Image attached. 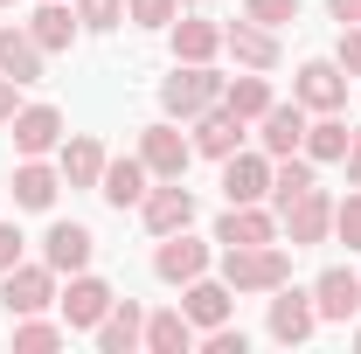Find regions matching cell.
I'll return each instance as SVG.
<instances>
[{
	"instance_id": "obj_13",
	"label": "cell",
	"mask_w": 361,
	"mask_h": 354,
	"mask_svg": "<svg viewBox=\"0 0 361 354\" xmlns=\"http://www.w3.org/2000/svg\"><path fill=\"white\" fill-rule=\"evenodd\" d=\"M139 216L153 236H174L195 222V188H180V181H160V188H146V202H139Z\"/></svg>"
},
{
	"instance_id": "obj_6",
	"label": "cell",
	"mask_w": 361,
	"mask_h": 354,
	"mask_svg": "<svg viewBox=\"0 0 361 354\" xmlns=\"http://www.w3.org/2000/svg\"><path fill=\"white\" fill-rule=\"evenodd\" d=\"M0 306L14 312V319H21V312L56 306V271H49V264H28V257H21L14 271H0Z\"/></svg>"
},
{
	"instance_id": "obj_35",
	"label": "cell",
	"mask_w": 361,
	"mask_h": 354,
	"mask_svg": "<svg viewBox=\"0 0 361 354\" xmlns=\"http://www.w3.org/2000/svg\"><path fill=\"white\" fill-rule=\"evenodd\" d=\"M202 348H209V354H243L250 341H243V326H229V319H223V326H209V334H202Z\"/></svg>"
},
{
	"instance_id": "obj_9",
	"label": "cell",
	"mask_w": 361,
	"mask_h": 354,
	"mask_svg": "<svg viewBox=\"0 0 361 354\" xmlns=\"http://www.w3.org/2000/svg\"><path fill=\"white\" fill-rule=\"evenodd\" d=\"M90 257H97V236H90L84 222H49V236H42V264L56 271V278H77V271H90Z\"/></svg>"
},
{
	"instance_id": "obj_36",
	"label": "cell",
	"mask_w": 361,
	"mask_h": 354,
	"mask_svg": "<svg viewBox=\"0 0 361 354\" xmlns=\"http://www.w3.org/2000/svg\"><path fill=\"white\" fill-rule=\"evenodd\" d=\"M21 250H28V236H21L14 222H0V271H14V264H21Z\"/></svg>"
},
{
	"instance_id": "obj_38",
	"label": "cell",
	"mask_w": 361,
	"mask_h": 354,
	"mask_svg": "<svg viewBox=\"0 0 361 354\" xmlns=\"http://www.w3.org/2000/svg\"><path fill=\"white\" fill-rule=\"evenodd\" d=\"M326 14H334L341 28H361V0H326Z\"/></svg>"
},
{
	"instance_id": "obj_11",
	"label": "cell",
	"mask_w": 361,
	"mask_h": 354,
	"mask_svg": "<svg viewBox=\"0 0 361 354\" xmlns=\"http://www.w3.org/2000/svg\"><path fill=\"white\" fill-rule=\"evenodd\" d=\"M216 243L223 250H250V243H278V216L264 202H229V216L216 222Z\"/></svg>"
},
{
	"instance_id": "obj_40",
	"label": "cell",
	"mask_w": 361,
	"mask_h": 354,
	"mask_svg": "<svg viewBox=\"0 0 361 354\" xmlns=\"http://www.w3.org/2000/svg\"><path fill=\"white\" fill-rule=\"evenodd\" d=\"M348 188H361V133L348 139Z\"/></svg>"
},
{
	"instance_id": "obj_20",
	"label": "cell",
	"mask_w": 361,
	"mask_h": 354,
	"mask_svg": "<svg viewBox=\"0 0 361 354\" xmlns=\"http://www.w3.org/2000/svg\"><path fill=\"white\" fill-rule=\"evenodd\" d=\"M195 126V153H209V160H229L236 146H243V118L229 111V104H209L202 118H188Z\"/></svg>"
},
{
	"instance_id": "obj_10",
	"label": "cell",
	"mask_w": 361,
	"mask_h": 354,
	"mask_svg": "<svg viewBox=\"0 0 361 354\" xmlns=\"http://www.w3.org/2000/svg\"><path fill=\"white\" fill-rule=\"evenodd\" d=\"M111 299H118V292H111L104 278H90V271H77V278H70V292H56L63 326H84V334H97V319L111 312Z\"/></svg>"
},
{
	"instance_id": "obj_4",
	"label": "cell",
	"mask_w": 361,
	"mask_h": 354,
	"mask_svg": "<svg viewBox=\"0 0 361 354\" xmlns=\"http://www.w3.org/2000/svg\"><path fill=\"white\" fill-rule=\"evenodd\" d=\"M139 160H146V174H153V181H180V174H188V160H195V139H180L174 118H153V126L139 133Z\"/></svg>"
},
{
	"instance_id": "obj_30",
	"label": "cell",
	"mask_w": 361,
	"mask_h": 354,
	"mask_svg": "<svg viewBox=\"0 0 361 354\" xmlns=\"http://www.w3.org/2000/svg\"><path fill=\"white\" fill-rule=\"evenodd\" d=\"M63 334H70V326H49V319H35V312H21L14 348H21V354H49V348H63Z\"/></svg>"
},
{
	"instance_id": "obj_15",
	"label": "cell",
	"mask_w": 361,
	"mask_h": 354,
	"mask_svg": "<svg viewBox=\"0 0 361 354\" xmlns=\"http://www.w3.org/2000/svg\"><path fill=\"white\" fill-rule=\"evenodd\" d=\"M313 306H319V319H355L361 312V271H348V264H326L313 278Z\"/></svg>"
},
{
	"instance_id": "obj_21",
	"label": "cell",
	"mask_w": 361,
	"mask_h": 354,
	"mask_svg": "<svg viewBox=\"0 0 361 354\" xmlns=\"http://www.w3.org/2000/svg\"><path fill=\"white\" fill-rule=\"evenodd\" d=\"M146 188H153V174H146V160H104V181H97V195L111 202V209H139L146 202Z\"/></svg>"
},
{
	"instance_id": "obj_41",
	"label": "cell",
	"mask_w": 361,
	"mask_h": 354,
	"mask_svg": "<svg viewBox=\"0 0 361 354\" xmlns=\"http://www.w3.org/2000/svg\"><path fill=\"white\" fill-rule=\"evenodd\" d=\"M0 7H14V0H0Z\"/></svg>"
},
{
	"instance_id": "obj_5",
	"label": "cell",
	"mask_w": 361,
	"mask_h": 354,
	"mask_svg": "<svg viewBox=\"0 0 361 354\" xmlns=\"http://www.w3.org/2000/svg\"><path fill=\"white\" fill-rule=\"evenodd\" d=\"M271 341H285V348H299V341H313L319 334V306H313V292H299V285H292V278H285V285H278V292H271Z\"/></svg>"
},
{
	"instance_id": "obj_22",
	"label": "cell",
	"mask_w": 361,
	"mask_h": 354,
	"mask_svg": "<svg viewBox=\"0 0 361 354\" xmlns=\"http://www.w3.org/2000/svg\"><path fill=\"white\" fill-rule=\"evenodd\" d=\"M139 341H146V312H139V299H111V312L97 319V348H104V354H133Z\"/></svg>"
},
{
	"instance_id": "obj_39",
	"label": "cell",
	"mask_w": 361,
	"mask_h": 354,
	"mask_svg": "<svg viewBox=\"0 0 361 354\" xmlns=\"http://www.w3.org/2000/svg\"><path fill=\"white\" fill-rule=\"evenodd\" d=\"M14 90H21V84H14V77H0V126H7V118L21 111V97H14Z\"/></svg>"
},
{
	"instance_id": "obj_23",
	"label": "cell",
	"mask_w": 361,
	"mask_h": 354,
	"mask_svg": "<svg viewBox=\"0 0 361 354\" xmlns=\"http://www.w3.org/2000/svg\"><path fill=\"white\" fill-rule=\"evenodd\" d=\"M348 118H341V111H313V118H306V146H299V153H306V160H313V167H326V160H348Z\"/></svg>"
},
{
	"instance_id": "obj_14",
	"label": "cell",
	"mask_w": 361,
	"mask_h": 354,
	"mask_svg": "<svg viewBox=\"0 0 361 354\" xmlns=\"http://www.w3.org/2000/svg\"><path fill=\"white\" fill-rule=\"evenodd\" d=\"M223 49L236 56V70H264V77L278 70V28H257L250 14L223 28Z\"/></svg>"
},
{
	"instance_id": "obj_42",
	"label": "cell",
	"mask_w": 361,
	"mask_h": 354,
	"mask_svg": "<svg viewBox=\"0 0 361 354\" xmlns=\"http://www.w3.org/2000/svg\"><path fill=\"white\" fill-rule=\"evenodd\" d=\"M355 348H361V334H355Z\"/></svg>"
},
{
	"instance_id": "obj_33",
	"label": "cell",
	"mask_w": 361,
	"mask_h": 354,
	"mask_svg": "<svg viewBox=\"0 0 361 354\" xmlns=\"http://www.w3.org/2000/svg\"><path fill=\"white\" fill-rule=\"evenodd\" d=\"M243 14L257 28H285V21H299V0H243Z\"/></svg>"
},
{
	"instance_id": "obj_16",
	"label": "cell",
	"mask_w": 361,
	"mask_h": 354,
	"mask_svg": "<svg viewBox=\"0 0 361 354\" xmlns=\"http://www.w3.org/2000/svg\"><path fill=\"white\" fill-rule=\"evenodd\" d=\"M223 202H271V153H229L223 160Z\"/></svg>"
},
{
	"instance_id": "obj_29",
	"label": "cell",
	"mask_w": 361,
	"mask_h": 354,
	"mask_svg": "<svg viewBox=\"0 0 361 354\" xmlns=\"http://www.w3.org/2000/svg\"><path fill=\"white\" fill-rule=\"evenodd\" d=\"M167 35H174V63H209V56L223 49V28H216V21H180L174 14Z\"/></svg>"
},
{
	"instance_id": "obj_3",
	"label": "cell",
	"mask_w": 361,
	"mask_h": 354,
	"mask_svg": "<svg viewBox=\"0 0 361 354\" xmlns=\"http://www.w3.org/2000/svg\"><path fill=\"white\" fill-rule=\"evenodd\" d=\"M278 229H285V243L292 250H313L334 236V202H326V188H306V195H292V202H278Z\"/></svg>"
},
{
	"instance_id": "obj_19",
	"label": "cell",
	"mask_w": 361,
	"mask_h": 354,
	"mask_svg": "<svg viewBox=\"0 0 361 354\" xmlns=\"http://www.w3.org/2000/svg\"><path fill=\"white\" fill-rule=\"evenodd\" d=\"M153 271H160L167 285H188V278H202V271H209V243H195L188 229H174V236H160Z\"/></svg>"
},
{
	"instance_id": "obj_17",
	"label": "cell",
	"mask_w": 361,
	"mask_h": 354,
	"mask_svg": "<svg viewBox=\"0 0 361 354\" xmlns=\"http://www.w3.org/2000/svg\"><path fill=\"white\" fill-rule=\"evenodd\" d=\"M42 56H49V49L28 35V21H7V28H0V77H14V84H42Z\"/></svg>"
},
{
	"instance_id": "obj_28",
	"label": "cell",
	"mask_w": 361,
	"mask_h": 354,
	"mask_svg": "<svg viewBox=\"0 0 361 354\" xmlns=\"http://www.w3.org/2000/svg\"><path fill=\"white\" fill-rule=\"evenodd\" d=\"M223 104L243 118V126H257V118L271 111V84H264V70H243L236 84H223Z\"/></svg>"
},
{
	"instance_id": "obj_31",
	"label": "cell",
	"mask_w": 361,
	"mask_h": 354,
	"mask_svg": "<svg viewBox=\"0 0 361 354\" xmlns=\"http://www.w3.org/2000/svg\"><path fill=\"white\" fill-rule=\"evenodd\" d=\"M334 236L348 250H361V188H348V202H334Z\"/></svg>"
},
{
	"instance_id": "obj_12",
	"label": "cell",
	"mask_w": 361,
	"mask_h": 354,
	"mask_svg": "<svg viewBox=\"0 0 361 354\" xmlns=\"http://www.w3.org/2000/svg\"><path fill=\"white\" fill-rule=\"evenodd\" d=\"M180 312L195 319V334H209V326H223L229 312H236V292H229L223 278H209V271H202V278H188V285H180Z\"/></svg>"
},
{
	"instance_id": "obj_7",
	"label": "cell",
	"mask_w": 361,
	"mask_h": 354,
	"mask_svg": "<svg viewBox=\"0 0 361 354\" xmlns=\"http://www.w3.org/2000/svg\"><path fill=\"white\" fill-rule=\"evenodd\" d=\"M7 133H14V153H21V160H42V153L63 146V111H56V104H21V111L7 118Z\"/></svg>"
},
{
	"instance_id": "obj_8",
	"label": "cell",
	"mask_w": 361,
	"mask_h": 354,
	"mask_svg": "<svg viewBox=\"0 0 361 354\" xmlns=\"http://www.w3.org/2000/svg\"><path fill=\"white\" fill-rule=\"evenodd\" d=\"M292 97H299L306 111H348V70H341V63H326V56H313V63H299Z\"/></svg>"
},
{
	"instance_id": "obj_26",
	"label": "cell",
	"mask_w": 361,
	"mask_h": 354,
	"mask_svg": "<svg viewBox=\"0 0 361 354\" xmlns=\"http://www.w3.org/2000/svg\"><path fill=\"white\" fill-rule=\"evenodd\" d=\"M146 348H153V354H188V348H195V319H188L180 306L146 312Z\"/></svg>"
},
{
	"instance_id": "obj_37",
	"label": "cell",
	"mask_w": 361,
	"mask_h": 354,
	"mask_svg": "<svg viewBox=\"0 0 361 354\" xmlns=\"http://www.w3.org/2000/svg\"><path fill=\"white\" fill-rule=\"evenodd\" d=\"M348 77H361V28H341V56H334Z\"/></svg>"
},
{
	"instance_id": "obj_32",
	"label": "cell",
	"mask_w": 361,
	"mask_h": 354,
	"mask_svg": "<svg viewBox=\"0 0 361 354\" xmlns=\"http://www.w3.org/2000/svg\"><path fill=\"white\" fill-rule=\"evenodd\" d=\"M180 0H126V21H139V28H174Z\"/></svg>"
},
{
	"instance_id": "obj_34",
	"label": "cell",
	"mask_w": 361,
	"mask_h": 354,
	"mask_svg": "<svg viewBox=\"0 0 361 354\" xmlns=\"http://www.w3.org/2000/svg\"><path fill=\"white\" fill-rule=\"evenodd\" d=\"M77 21L104 35V28H118V21H126V0H77Z\"/></svg>"
},
{
	"instance_id": "obj_24",
	"label": "cell",
	"mask_w": 361,
	"mask_h": 354,
	"mask_svg": "<svg viewBox=\"0 0 361 354\" xmlns=\"http://www.w3.org/2000/svg\"><path fill=\"white\" fill-rule=\"evenodd\" d=\"M77 28H84V21H77V7H70V0H42V7H35V21H28V35H35L49 56L77 42Z\"/></svg>"
},
{
	"instance_id": "obj_1",
	"label": "cell",
	"mask_w": 361,
	"mask_h": 354,
	"mask_svg": "<svg viewBox=\"0 0 361 354\" xmlns=\"http://www.w3.org/2000/svg\"><path fill=\"white\" fill-rule=\"evenodd\" d=\"M285 278H292V250H285V243L223 250V285H229V292H278Z\"/></svg>"
},
{
	"instance_id": "obj_18",
	"label": "cell",
	"mask_w": 361,
	"mask_h": 354,
	"mask_svg": "<svg viewBox=\"0 0 361 354\" xmlns=\"http://www.w3.org/2000/svg\"><path fill=\"white\" fill-rule=\"evenodd\" d=\"M306 118H313V111H306L299 97H292V104H271L264 118H257V139H264L271 160H285V153H299V146H306Z\"/></svg>"
},
{
	"instance_id": "obj_2",
	"label": "cell",
	"mask_w": 361,
	"mask_h": 354,
	"mask_svg": "<svg viewBox=\"0 0 361 354\" xmlns=\"http://www.w3.org/2000/svg\"><path fill=\"white\" fill-rule=\"evenodd\" d=\"M223 84L209 63H174V77H160V111L167 118H202L209 104H223Z\"/></svg>"
},
{
	"instance_id": "obj_25",
	"label": "cell",
	"mask_w": 361,
	"mask_h": 354,
	"mask_svg": "<svg viewBox=\"0 0 361 354\" xmlns=\"http://www.w3.org/2000/svg\"><path fill=\"white\" fill-rule=\"evenodd\" d=\"M56 195H63V167H42V160L14 167V209H49Z\"/></svg>"
},
{
	"instance_id": "obj_27",
	"label": "cell",
	"mask_w": 361,
	"mask_h": 354,
	"mask_svg": "<svg viewBox=\"0 0 361 354\" xmlns=\"http://www.w3.org/2000/svg\"><path fill=\"white\" fill-rule=\"evenodd\" d=\"M97 181H104V146L90 133L63 139V188H97Z\"/></svg>"
}]
</instances>
